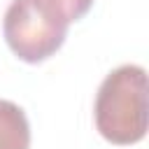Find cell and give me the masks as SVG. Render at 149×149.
Returning <instances> with one entry per match:
<instances>
[{"label":"cell","mask_w":149,"mask_h":149,"mask_svg":"<svg viewBox=\"0 0 149 149\" xmlns=\"http://www.w3.org/2000/svg\"><path fill=\"white\" fill-rule=\"evenodd\" d=\"M0 149H30V123L26 112L0 98Z\"/></svg>","instance_id":"cell-3"},{"label":"cell","mask_w":149,"mask_h":149,"mask_svg":"<svg viewBox=\"0 0 149 149\" xmlns=\"http://www.w3.org/2000/svg\"><path fill=\"white\" fill-rule=\"evenodd\" d=\"M49 9H54L65 23H74L88 14L93 7V0H42Z\"/></svg>","instance_id":"cell-4"},{"label":"cell","mask_w":149,"mask_h":149,"mask_svg":"<svg viewBox=\"0 0 149 149\" xmlns=\"http://www.w3.org/2000/svg\"><path fill=\"white\" fill-rule=\"evenodd\" d=\"M70 23H65L42 0H12L5 19L2 35L12 54L30 65L51 58L65 42Z\"/></svg>","instance_id":"cell-2"},{"label":"cell","mask_w":149,"mask_h":149,"mask_svg":"<svg viewBox=\"0 0 149 149\" xmlns=\"http://www.w3.org/2000/svg\"><path fill=\"white\" fill-rule=\"evenodd\" d=\"M93 119L107 142H140L147 135V70L135 63L114 68L95 93Z\"/></svg>","instance_id":"cell-1"}]
</instances>
